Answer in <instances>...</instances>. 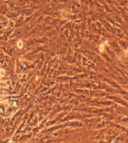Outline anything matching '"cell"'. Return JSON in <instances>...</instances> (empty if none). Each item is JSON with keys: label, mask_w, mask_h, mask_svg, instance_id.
Segmentation results:
<instances>
[{"label": "cell", "mask_w": 128, "mask_h": 143, "mask_svg": "<svg viewBox=\"0 0 128 143\" xmlns=\"http://www.w3.org/2000/svg\"><path fill=\"white\" fill-rule=\"evenodd\" d=\"M22 46H23V44H22V42L20 40V41L18 42V47H19V48H21Z\"/></svg>", "instance_id": "cell-1"}]
</instances>
